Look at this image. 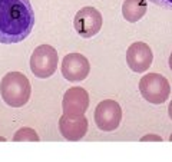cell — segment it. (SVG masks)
I'll return each instance as SVG.
<instances>
[{
  "label": "cell",
  "mask_w": 172,
  "mask_h": 162,
  "mask_svg": "<svg viewBox=\"0 0 172 162\" xmlns=\"http://www.w3.org/2000/svg\"><path fill=\"white\" fill-rule=\"evenodd\" d=\"M89 108V93L81 86H75L66 90L63 95L62 109L63 115L69 118H76L86 114Z\"/></svg>",
  "instance_id": "8"
},
{
  "label": "cell",
  "mask_w": 172,
  "mask_h": 162,
  "mask_svg": "<svg viewBox=\"0 0 172 162\" xmlns=\"http://www.w3.org/2000/svg\"><path fill=\"white\" fill-rule=\"evenodd\" d=\"M95 123L100 130L103 132H112L118 129L122 121V108L121 105L112 100V99H105L100 103H98L95 114H93Z\"/></svg>",
  "instance_id": "5"
},
{
  "label": "cell",
  "mask_w": 172,
  "mask_h": 162,
  "mask_svg": "<svg viewBox=\"0 0 172 162\" xmlns=\"http://www.w3.org/2000/svg\"><path fill=\"white\" fill-rule=\"evenodd\" d=\"M169 141H171V142H172V133H171V135H169Z\"/></svg>",
  "instance_id": "17"
},
{
  "label": "cell",
  "mask_w": 172,
  "mask_h": 162,
  "mask_svg": "<svg viewBox=\"0 0 172 162\" xmlns=\"http://www.w3.org/2000/svg\"><path fill=\"white\" fill-rule=\"evenodd\" d=\"M141 141H142V142H145V141H158V142H161L162 138L158 136V135H145V136L141 138Z\"/></svg>",
  "instance_id": "14"
},
{
  "label": "cell",
  "mask_w": 172,
  "mask_h": 162,
  "mask_svg": "<svg viewBox=\"0 0 172 162\" xmlns=\"http://www.w3.org/2000/svg\"><path fill=\"white\" fill-rule=\"evenodd\" d=\"M154 60L152 49L143 42H135L126 50V63L135 73H143L148 70Z\"/></svg>",
  "instance_id": "9"
},
{
  "label": "cell",
  "mask_w": 172,
  "mask_h": 162,
  "mask_svg": "<svg viewBox=\"0 0 172 162\" xmlns=\"http://www.w3.org/2000/svg\"><path fill=\"white\" fill-rule=\"evenodd\" d=\"M0 93L4 103L12 108L25 106L32 95L30 82L22 72H9L0 82Z\"/></svg>",
  "instance_id": "2"
},
{
  "label": "cell",
  "mask_w": 172,
  "mask_h": 162,
  "mask_svg": "<svg viewBox=\"0 0 172 162\" xmlns=\"http://www.w3.org/2000/svg\"><path fill=\"white\" fill-rule=\"evenodd\" d=\"M57 56L56 49L50 45H40L33 50L30 56V70L39 79H46L55 75L57 69Z\"/></svg>",
  "instance_id": "4"
},
{
  "label": "cell",
  "mask_w": 172,
  "mask_h": 162,
  "mask_svg": "<svg viewBox=\"0 0 172 162\" xmlns=\"http://www.w3.org/2000/svg\"><path fill=\"white\" fill-rule=\"evenodd\" d=\"M169 69L172 70V52H171V55H169Z\"/></svg>",
  "instance_id": "16"
},
{
  "label": "cell",
  "mask_w": 172,
  "mask_h": 162,
  "mask_svg": "<svg viewBox=\"0 0 172 162\" xmlns=\"http://www.w3.org/2000/svg\"><path fill=\"white\" fill-rule=\"evenodd\" d=\"M62 75L69 82H82L90 73V63L82 53H69L62 62Z\"/></svg>",
  "instance_id": "7"
},
{
  "label": "cell",
  "mask_w": 172,
  "mask_h": 162,
  "mask_svg": "<svg viewBox=\"0 0 172 162\" xmlns=\"http://www.w3.org/2000/svg\"><path fill=\"white\" fill-rule=\"evenodd\" d=\"M33 26L34 12L29 0H0V43L23 42Z\"/></svg>",
  "instance_id": "1"
},
{
  "label": "cell",
  "mask_w": 172,
  "mask_h": 162,
  "mask_svg": "<svg viewBox=\"0 0 172 162\" xmlns=\"http://www.w3.org/2000/svg\"><path fill=\"white\" fill-rule=\"evenodd\" d=\"M88 119L82 116H76V118H69L62 115V118L59 119V130L63 135V138L67 141H81L88 132Z\"/></svg>",
  "instance_id": "10"
},
{
  "label": "cell",
  "mask_w": 172,
  "mask_h": 162,
  "mask_svg": "<svg viewBox=\"0 0 172 162\" xmlns=\"http://www.w3.org/2000/svg\"><path fill=\"white\" fill-rule=\"evenodd\" d=\"M154 4L159 6L162 9H168V10H172V0H151Z\"/></svg>",
  "instance_id": "13"
},
{
  "label": "cell",
  "mask_w": 172,
  "mask_h": 162,
  "mask_svg": "<svg viewBox=\"0 0 172 162\" xmlns=\"http://www.w3.org/2000/svg\"><path fill=\"white\" fill-rule=\"evenodd\" d=\"M139 92L149 103L161 105L171 95V85L161 73H146L139 81Z\"/></svg>",
  "instance_id": "3"
},
{
  "label": "cell",
  "mask_w": 172,
  "mask_h": 162,
  "mask_svg": "<svg viewBox=\"0 0 172 162\" xmlns=\"http://www.w3.org/2000/svg\"><path fill=\"white\" fill-rule=\"evenodd\" d=\"M0 141H4V139H3V138H1V136H0Z\"/></svg>",
  "instance_id": "18"
},
{
  "label": "cell",
  "mask_w": 172,
  "mask_h": 162,
  "mask_svg": "<svg viewBox=\"0 0 172 162\" xmlns=\"http://www.w3.org/2000/svg\"><path fill=\"white\" fill-rule=\"evenodd\" d=\"M13 141H15V142H22V141H33V142H37V141H39V136H37V133H36L34 129L26 126V128L19 129L16 133H15Z\"/></svg>",
  "instance_id": "12"
},
{
  "label": "cell",
  "mask_w": 172,
  "mask_h": 162,
  "mask_svg": "<svg viewBox=\"0 0 172 162\" xmlns=\"http://www.w3.org/2000/svg\"><path fill=\"white\" fill-rule=\"evenodd\" d=\"M148 0H125L122 4V16L129 23H136L146 15Z\"/></svg>",
  "instance_id": "11"
},
{
  "label": "cell",
  "mask_w": 172,
  "mask_h": 162,
  "mask_svg": "<svg viewBox=\"0 0 172 162\" xmlns=\"http://www.w3.org/2000/svg\"><path fill=\"white\" fill-rule=\"evenodd\" d=\"M102 23H103V19H102L100 12L92 6L82 7L75 15L73 19L75 30L78 32L79 36H82L85 39H89V37H93L95 34H98L102 29Z\"/></svg>",
  "instance_id": "6"
},
{
  "label": "cell",
  "mask_w": 172,
  "mask_h": 162,
  "mask_svg": "<svg viewBox=\"0 0 172 162\" xmlns=\"http://www.w3.org/2000/svg\"><path fill=\"white\" fill-rule=\"evenodd\" d=\"M168 115H169V118H171V121H172V100L169 102V106H168Z\"/></svg>",
  "instance_id": "15"
}]
</instances>
